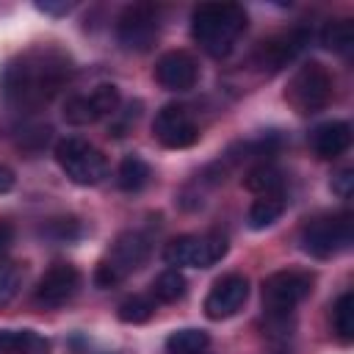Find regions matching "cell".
Wrapping results in <instances>:
<instances>
[{
	"label": "cell",
	"instance_id": "6da1fadb",
	"mask_svg": "<svg viewBox=\"0 0 354 354\" xmlns=\"http://www.w3.org/2000/svg\"><path fill=\"white\" fill-rule=\"evenodd\" d=\"M69 80V58L58 47H33L11 58L0 72L6 102L19 113H33L47 105Z\"/></svg>",
	"mask_w": 354,
	"mask_h": 354
},
{
	"label": "cell",
	"instance_id": "7a4b0ae2",
	"mask_svg": "<svg viewBox=\"0 0 354 354\" xmlns=\"http://www.w3.org/2000/svg\"><path fill=\"white\" fill-rule=\"evenodd\" d=\"M243 30L246 11L238 3H202L191 14V36L213 58H224Z\"/></svg>",
	"mask_w": 354,
	"mask_h": 354
},
{
	"label": "cell",
	"instance_id": "3957f363",
	"mask_svg": "<svg viewBox=\"0 0 354 354\" xmlns=\"http://www.w3.org/2000/svg\"><path fill=\"white\" fill-rule=\"evenodd\" d=\"M149 257V238L138 230H127L113 241V249L108 257H102L94 268V285L97 288H113L127 279L136 268L144 266Z\"/></svg>",
	"mask_w": 354,
	"mask_h": 354
},
{
	"label": "cell",
	"instance_id": "277c9868",
	"mask_svg": "<svg viewBox=\"0 0 354 354\" xmlns=\"http://www.w3.org/2000/svg\"><path fill=\"white\" fill-rule=\"evenodd\" d=\"M329 100H332V75L318 61L301 64L293 72V77L288 80L285 102L296 113H301V116H310V113L324 111L329 105Z\"/></svg>",
	"mask_w": 354,
	"mask_h": 354
},
{
	"label": "cell",
	"instance_id": "5b68a950",
	"mask_svg": "<svg viewBox=\"0 0 354 354\" xmlns=\"http://www.w3.org/2000/svg\"><path fill=\"white\" fill-rule=\"evenodd\" d=\"M55 160L75 185H97L108 174L105 155L77 136H66L55 144Z\"/></svg>",
	"mask_w": 354,
	"mask_h": 354
},
{
	"label": "cell",
	"instance_id": "8992f818",
	"mask_svg": "<svg viewBox=\"0 0 354 354\" xmlns=\"http://www.w3.org/2000/svg\"><path fill=\"white\" fill-rule=\"evenodd\" d=\"M315 277L304 268H282L263 279V307L266 315H290L313 293Z\"/></svg>",
	"mask_w": 354,
	"mask_h": 354
},
{
	"label": "cell",
	"instance_id": "52a82bcc",
	"mask_svg": "<svg viewBox=\"0 0 354 354\" xmlns=\"http://www.w3.org/2000/svg\"><path fill=\"white\" fill-rule=\"evenodd\" d=\"M351 238H354L351 216L348 213H337V216H318V218L307 221L301 227L299 243H301V249L307 254L326 260V257H335L337 252L348 249Z\"/></svg>",
	"mask_w": 354,
	"mask_h": 354
},
{
	"label": "cell",
	"instance_id": "ba28073f",
	"mask_svg": "<svg viewBox=\"0 0 354 354\" xmlns=\"http://www.w3.org/2000/svg\"><path fill=\"white\" fill-rule=\"evenodd\" d=\"M227 238L218 232H202V235H180L171 238L163 249V260L174 268L191 266V268H210L227 254Z\"/></svg>",
	"mask_w": 354,
	"mask_h": 354
},
{
	"label": "cell",
	"instance_id": "9c48e42d",
	"mask_svg": "<svg viewBox=\"0 0 354 354\" xmlns=\"http://www.w3.org/2000/svg\"><path fill=\"white\" fill-rule=\"evenodd\" d=\"M160 36V8L149 3L127 6L116 19V39L124 50L147 53Z\"/></svg>",
	"mask_w": 354,
	"mask_h": 354
},
{
	"label": "cell",
	"instance_id": "30bf717a",
	"mask_svg": "<svg viewBox=\"0 0 354 354\" xmlns=\"http://www.w3.org/2000/svg\"><path fill=\"white\" fill-rule=\"evenodd\" d=\"M122 105V97H119V88L113 83H100L91 94H75L66 100L64 105V119L69 124H94L105 116H113Z\"/></svg>",
	"mask_w": 354,
	"mask_h": 354
},
{
	"label": "cell",
	"instance_id": "8fae6325",
	"mask_svg": "<svg viewBox=\"0 0 354 354\" xmlns=\"http://www.w3.org/2000/svg\"><path fill=\"white\" fill-rule=\"evenodd\" d=\"M152 136L166 149H185V147H194L199 141V127H196V122H194V116L188 113L185 105L171 102V105H163L155 113Z\"/></svg>",
	"mask_w": 354,
	"mask_h": 354
},
{
	"label": "cell",
	"instance_id": "7c38bea8",
	"mask_svg": "<svg viewBox=\"0 0 354 354\" xmlns=\"http://www.w3.org/2000/svg\"><path fill=\"white\" fill-rule=\"evenodd\" d=\"M249 299V279L243 274H224L213 282L210 293L205 296V315L210 321L232 318Z\"/></svg>",
	"mask_w": 354,
	"mask_h": 354
},
{
	"label": "cell",
	"instance_id": "4fadbf2b",
	"mask_svg": "<svg viewBox=\"0 0 354 354\" xmlns=\"http://www.w3.org/2000/svg\"><path fill=\"white\" fill-rule=\"evenodd\" d=\"M307 44V30L304 28H290V30H282L271 39H266L257 53H254V66L263 69L266 75H274L279 72L282 66H288V61H293Z\"/></svg>",
	"mask_w": 354,
	"mask_h": 354
},
{
	"label": "cell",
	"instance_id": "5bb4252c",
	"mask_svg": "<svg viewBox=\"0 0 354 354\" xmlns=\"http://www.w3.org/2000/svg\"><path fill=\"white\" fill-rule=\"evenodd\" d=\"M77 288H80V271L72 263H55L36 282L33 299L41 307H61L77 293Z\"/></svg>",
	"mask_w": 354,
	"mask_h": 354
},
{
	"label": "cell",
	"instance_id": "9a60e30c",
	"mask_svg": "<svg viewBox=\"0 0 354 354\" xmlns=\"http://www.w3.org/2000/svg\"><path fill=\"white\" fill-rule=\"evenodd\" d=\"M155 80L169 91H188L199 80L196 58L185 50H169L155 64Z\"/></svg>",
	"mask_w": 354,
	"mask_h": 354
},
{
	"label": "cell",
	"instance_id": "2e32d148",
	"mask_svg": "<svg viewBox=\"0 0 354 354\" xmlns=\"http://www.w3.org/2000/svg\"><path fill=\"white\" fill-rule=\"evenodd\" d=\"M310 147L321 160H335L351 147V124L348 122H324L310 133Z\"/></svg>",
	"mask_w": 354,
	"mask_h": 354
},
{
	"label": "cell",
	"instance_id": "e0dca14e",
	"mask_svg": "<svg viewBox=\"0 0 354 354\" xmlns=\"http://www.w3.org/2000/svg\"><path fill=\"white\" fill-rule=\"evenodd\" d=\"M0 354H50V340L33 329H0Z\"/></svg>",
	"mask_w": 354,
	"mask_h": 354
},
{
	"label": "cell",
	"instance_id": "ac0fdd59",
	"mask_svg": "<svg viewBox=\"0 0 354 354\" xmlns=\"http://www.w3.org/2000/svg\"><path fill=\"white\" fill-rule=\"evenodd\" d=\"M243 188L246 191H254L260 196H282V191H285V174L274 163H260V166H254V169L246 171Z\"/></svg>",
	"mask_w": 354,
	"mask_h": 354
},
{
	"label": "cell",
	"instance_id": "d6986e66",
	"mask_svg": "<svg viewBox=\"0 0 354 354\" xmlns=\"http://www.w3.org/2000/svg\"><path fill=\"white\" fill-rule=\"evenodd\" d=\"M149 177H152V169H149V163L144 158H138V155L122 158L119 171H116V183H119L122 191L136 194V191H141L149 183Z\"/></svg>",
	"mask_w": 354,
	"mask_h": 354
},
{
	"label": "cell",
	"instance_id": "ffe728a7",
	"mask_svg": "<svg viewBox=\"0 0 354 354\" xmlns=\"http://www.w3.org/2000/svg\"><path fill=\"white\" fill-rule=\"evenodd\" d=\"M321 44L326 50H332V53H340V55L351 53V47H354V25H351V19H329L324 25V30H321Z\"/></svg>",
	"mask_w": 354,
	"mask_h": 354
},
{
	"label": "cell",
	"instance_id": "44dd1931",
	"mask_svg": "<svg viewBox=\"0 0 354 354\" xmlns=\"http://www.w3.org/2000/svg\"><path fill=\"white\" fill-rule=\"evenodd\" d=\"M282 213H285V196H260L252 202L246 221L252 230H266L274 221H279Z\"/></svg>",
	"mask_w": 354,
	"mask_h": 354
},
{
	"label": "cell",
	"instance_id": "7402d4cb",
	"mask_svg": "<svg viewBox=\"0 0 354 354\" xmlns=\"http://www.w3.org/2000/svg\"><path fill=\"white\" fill-rule=\"evenodd\" d=\"M332 326L340 343H351L354 340V293L346 290L337 296L335 307H332Z\"/></svg>",
	"mask_w": 354,
	"mask_h": 354
},
{
	"label": "cell",
	"instance_id": "603a6c76",
	"mask_svg": "<svg viewBox=\"0 0 354 354\" xmlns=\"http://www.w3.org/2000/svg\"><path fill=\"white\" fill-rule=\"evenodd\" d=\"M185 290H188V282H185V277H183L180 268H166V271L152 282V299L166 301V304L180 301V299L185 296Z\"/></svg>",
	"mask_w": 354,
	"mask_h": 354
},
{
	"label": "cell",
	"instance_id": "cb8c5ba5",
	"mask_svg": "<svg viewBox=\"0 0 354 354\" xmlns=\"http://www.w3.org/2000/svg\"><path fill=\"white\" fill-rule=\"evenodd\" d=\"M210 348V335L205 329H177L166 337V351L169 354H191Z\"/></svg>",
	"mask_w": 354,
	"mask_h": 354
},
{
	"label": "cell",
	"instance_id": "d4e9b609",
	"mask_svg": "<svg viewBox=\"0 0 354 354\" xmlns=\"http://www.w3.org/2000/svg\"><path fill=\"white\" fill-rule=\"evenodd\" d=\"M152 313H155V299L152 296H141V293L127 296L116 310L122 324H147L152 318Z\"/></svg>",
	"mask_w": 354,
	"mask_h": 354
},
{
	"label": "cell",
	"instance_id": "484cf974",
	"mask_svg": "<svg viewBox=\"0 0 354 354\" xmlns=\"http://www.w3.org/2000/svg\"><path fill=\"white\" fill-rule=\"evenodd\" d=\"M22 288V266L19 263H3L0 266V307H6Z\"/></svg>",
	"mask_w": 354,
	"mask_h": 354
},
{
	"label": "cell",
	"instance_id": "4316f807",
	"mask_svg": "<svg viewBox=\"0 0 354 354\" xmlns=\"http://www.w3.org/2000/svg\"><path fill=\"white\" fill-rule=\"evenodd\" d=\"M351 185H354V171H351V169H343V171H337V174L332 177V191H335L337 196H343V199L351 196Z\"/></svg>",
	"mask_w": 354,
	"mask_h": 354
},
{
	"label": "cell",
	"instance_id": "83f0119b",
	"mask_svg": "<svg viewBox=\"0 0 354 354\" xmlns=\"http://www.w3.org/2000/svg\"><path fill=\"white\" fill-rule=\"evenodd\" d=\"M11 243H14V227L8 221H0V266L6 263V254H8Z\"/></svg>",
	"mask_w": 354,
	"mask_h": 354
},
{
	"label": "cell",
	"instance_id": "f1b7e54d",
	"mask_svg": "<svg viewBox=\"0 0 354 354\" xmlns=\"http://www.w3.org/2000/svg\"><path fill=\"white\" fill-rule=\"evenodd\" d=\"M36 8L44 11V14H53V17H64V14L72 11V3H50V0H44V3H36Z\"/></svg>",
	"mask_w": 354,
	"mask_h": 354
},
{
	"label": "cell",
	"instance_id": "f546056e",
	"mask_svg": "<svg viewBox=\"0 0 354 354\" xmlns=\"http://www.w3.org/2000/svg\"><path fill=\"white\" fill-rule=\"evenodd\" d=\"M11 188H14V171L0 163V194H6V191H11Z\"/></svg>",
	"mask_w": 354,
	"mask_h": 354
},
{
	"label": "cell",
	"instance_id": "4dcf8cb0",
	"mask_svg": "<svg viewBox=\"0 0 354 354\" xmlns=\"http://www.w3.org/2000/svg\"><path fill=\"white\" fill-rule=\"evenodd\" d=\"M191 354H213L210 348H202V351H191Z\"/></svg>",
	"mask_w": 354,
	"mask_h": 354
}]
</instances>
